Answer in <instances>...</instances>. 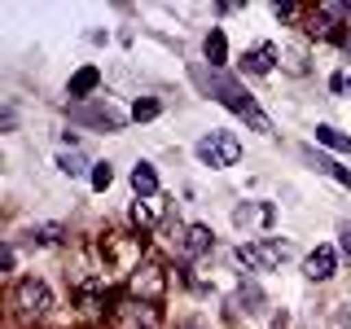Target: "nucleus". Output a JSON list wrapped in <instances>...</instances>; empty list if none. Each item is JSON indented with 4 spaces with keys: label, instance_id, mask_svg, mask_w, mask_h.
Instances as JSON below:
<instances>
[{
    "label": "nucleus",
    "instance_id": "nucleus-1",
    "mask_svg": "<svg viewBox=\"0 0 351 329\" xmlns=\"http://www.w3.org/2000/svg\"><path fill=\"white\" fill-rule=\"evenodd\" d=\"M193 80H197V88H202V93H211L219 106H228L237 119H246V123L255 127V132L272 136V119H268V114H263V110L255 106V97H250L246 88H241V84L233 80V75H224V71H206L202 62H193Z\"/></svg>",
    "mask_w": 351,
    "mask_h": 329
},
{
    "label": "nucleus",
    "instance_id": "nucleus-2",
    "mask_svg": "<svg viewBox=\"0 0 351 329\" xmlns=\"http://www.w3.org/2000/svg\"><path fill=\"white\" fill-rule=\"evenodd\" d=\"M193 154H197V162H202V167L224 171V167H237V158H241V141H237V132L215 127V132H206V136H197Z\"/></svg>",
    "mask_w": 351,
    "mask_h": 329
},
{
    "label": "nucleus",
    "instance_id": "nucleus-3",
    "mask_svg": "<svg viewBox=\"0 0 351 329\" xmlns=\"http://www.w3.org/2000/svg\"><path fill=\"white\" fill-rule=\"evenodd\" d=\"M285 259H290V241H281V237H255L237 246V263L246 272H277Z\"/></svg>",
    "mask_w": 351,
    "mask_h": 329
},
{
    "label": "nucleus",
    "instance_id": "nucleus-4",
    "mask_svg": "<svg viewBox=\"0 0 351 329\" xmlns=\"http://www.w3.org/2000/svg\"><path fill=\"white\" fill-rule=\"evenodd\" d=\"M141 250H145V237H123V233H106L101 241V255L114 272H136L141 268Z\"/></svg>",
    "mask_w": 351,
    "mask_h": 329
},
{
    "label": "nucleus",
    "instance_id": "nucleus-5",
    "mask_svg": "<svg viewBox=\"0 0 351 329\" xmlns=\"http://www.w3.org/2000/svg\"><path fill=\"white\" fill-rule=\"evenodd\" d=\"M14 307L27 316V321H40V316L53 312V290H49L40 277H22V281L14 285Z\"/></svg>",
    "mask_w": 351,
    "mask_h": 329
},
{
    "label": "nucleus",
    "instance_id": "nucleus-6",
    "mask_svg": "<svg viewBox=\"0 0 351 329\" xmlns=\"http://www.w3.org/2000/svg\"><path fill=\"white\" fill-rule=\"evenodd\" d=\"M71 119L84 123V127H101V132H119L128 123V114L110 106V97H93V101H84V106H71Z\"/></svg>",
    "mask_w": 351,
    "mask_h": 329
},
{
    "label": "nucleus",
    "instance_id": "nucleus-7",
    "mask_svg": "<svg viewBox=\"0 0 351 329\" xmlns=\"http://www.w3.org/2000/svg\"><path fill=\"white\" fill-rule=\"evenodd\" d=\"M128 290L136 294L141 303H162V294H167V272H162L158 263H141L128 277Z\"/></svg>",
    "mask_w": 351,
    "mask_h": 329
},
{
    "label": "nucleus",
    "instance_id": "nucleus-8",
    "mask_svg": "<svg viewBox=\"0 0 351 329\" xmlns=\"http://www.w3.org/2000/svg\"><path fill=\"white\" fill-rule=\"evenodd\" d=\"M114 325L119 329H162V312H158V303L132 299L123 307H114Z\"/></svg>",
    "mask_w": 351,
    "mask_h": 329
},
{
    "label": "nucleus",
    "instance_id": "nucleus-9",
    "mask_svg": "<svg viewBox=\"0 0 351 329\" xmlns=\"http://www.w3.org/2000/svg\"><path fill=\"white\" fill-rule=\"evenodd\" d=\"M303 277L312 281V285L334 281V277H338V250H334V246H316L312 255L303 259Z\"/></svg>",
    "mask_w": 351,
    "mask_h": 329
},
{
    "label": "nucleus",
    "instance_id": "nucleus-10",
    "mask_svg": "<svg viewBox=\"0 0 351 329\" xmlns=\"http://www.w3.org/2000/svg\"><path fill=\"white\" fill-rule=\"evenodd\" d=\"M272 219H277V206L272 202H237L233 206V228H241V233H250V228H272Z\"/></svg>",
    "mask_w": 351,
    "mask_h": 329
},
{
    "label": "nucleus",
    "instance_id": "nucleus-11",
    "mask_svg": "<svg viewBox=\"0 0 351 329\" xmlns=\"http://www.w3.org/2000/svg\"><path fill=\"white\" fill-rule=\"evenodd\" d=\"M97 88H101V71H97V66H80V71L66 80V97H71L75 106H84V101H93Z\"/></svg>",
    "mask_w": 351,
    "mask_h": 329
},
{
    "label": "nucleus",
    "instance_id": "nucleus-12",
    "mask_svg": "<svg viewBox=\"0 0 351 329\" xmlns=\"http://www.w3.org/2000/svg\"><path fill=\"white\" fill-rule=\"evenodd\" d=\"M211 246H215V233L206 224H189L184 228V237H180V259H202V255H211Z\"/></svg>",
    "mask_w": 351,
    "mask_h": 329
},
{
    "label": "nucleus",
    "instance_id": "nucleus-13",
    "mask_svg": "<svg viewBox=\"0 0 351 329\" xmlns=\"http://www.w3.org/2000/svg\"><path fill=\"white\" fill-rule=\"evenodd\" d=\"M233 307H237L241 316H263V307H268V294H263V290H259V281L250 277V281H241V285H237Z\"/></svg>",
    "mask_w": 351,
    "mask_h": 329
},
{
    "label": "nucleus",
    "instance_id": "nucleus-14",
    "mask_svg": "<svg viewBox=\"0 0 351 329\" xmlns=\"http://www.w3.org/2000/svg\"><path fill=\"white\" fill-rule=\"evenodd\" d=\"M299 154H303V162H307L312 171H321V175H329V180H338L343 189H351V171H347V167H338L334 158H325V154H316L312 145H303Z\"/></svg>",
    "mask_w": 351,
    "mask_h": 329
},
{
    "label": "nucleus",
    "instance_id": "nucleus-15",
    "mask_svg": "<svg viewBox=\"0 0 351 329\" xmlns=\"http://www.w3.org/2000/svg\"><path fill=\"white\" fill-rule=\"evenodd\" d=\"M277 62H281L277 44H259V49L241 53V71H250V75H268V71H272Z\"/></svg>",
    "mask_w": 351,
    "mask_h": 329
},
{
    "label": "nucleus",
    "instance_id": "nucleus-16",
    "mask_svg": "<svg viewBox=\"0 0 351 329\" xmlns=\"http://www.w3.org/2000/svg\"><path fill=\"white\" fill-rule=\"evenodd\" d=\"M202 58L211 62V71H224V62H228V40H224V31H219V27L206 31V40H202Z\"/></svg>",
    "mask_w": 351,
    "mask_h": 329
},
{
    "label": "nucleus",
    "instance_id": "nucleus-17",
    "mask_svg": "<svg viewBox=\"0 0 351 329\" xmlns=\"http://www.w3.org/2000/svg\"><path fill=\"white\" fill-rule=\"evenodd\" d=\"M132 189H136L141 197L158 193V171H154V162H136V167H132Z\"/></svg>",
    "mask_w": 351,
    "mask_h": 329
},
{
    "label": "nucleus",
    "instance_id": "nucleus-18",
    "mask_svg": "<svg viewBox=\"0 0 351 329\" xmlns=\"http://www.w3.org/2000/svg\"><path fill=\"white\" fill-rule=\"evenodd\" d=\"M62 237H66V228L53 224V219H49V224H31L27 228V241H31V246H58Z\"/></svg>",
    "mask_w": 351,
    "mask_h": 329
},
{
    "label": "nucleus",
    "instance_id": "nucleus-19",
    "mask_svg": "<svg viewBox=\"0 0 351 329\" xmlns=\"http://www.w3.org/2000/svg\"><path fill=\"white\" fill-rule=\"evenodd\" d=\"M316 141L329 145V149H338V154H351V136H347V132H338L334 123H316Z\"/></svg>",
    "mask_w": 351,
    "mask_h": 329
},
{
    "label": "nucleus",
    "instance_id": "nucleus-20",
    "mask_svg": "<svg viewBox=\"0 0 351 329\" xmlns=\"http://www.w3.org/2000/svg\"><path fill=\"white\" fill-rule=\"evenodd\" d=\"M58 167H62V175H71V180H75V175H84L93 162H88L80 149H62V154H58ZM88 175H93V171H88Z\"/></svg>",
    "mask_w": 351,
    "mask_h": 329
},
{
    "label": "nucleus",
    "instance_id": "nucleus-21",
    "mask_svg": "<svg viewBox=\"0 0 351 329\" xmlns=\"http://www.w3.org/2000/svg\"><path fill=\"white\" fill-rule=\"evenodd\" d=\"M158 211H162V206H158V202H149V197H145V202H132V224H136L141 233H145V228H154Z\"/></svg>",
    "mask_w": 351,
    "mask_h": 329
},
{
    "label": "nucleus",
    "instance_id": "nucleus-22",
    "mask_svg": "<svg viewBox=\"0 0 351 329\" xmlns=\"http://www.w3.org/2000/svg\"><path fill=\"white\" fill-rule=\"evenodd\" d=\"M88 180H93L97 193H106L110 184H114V162H93V175H88Z\"/></svg>",
    "mask_w": 351,
    "mask_h": 329
},
{
    "label": "nucleus",
    "instance_id": "nucleus-23",
    "mask_svg": "<svg viewBox=\"0 0 351 329\" xmlns=\"http://www.w3.org/2000/svg\"><path fill=\"white\" fill-rule=\"evenodd\" d=\"M158 101H154V97H136V101H132V119H136V123H149V119H158Z\"/></svg>",
    "mask_w": 351,
    "mask_h": 329
},
{
    "label": "nucleus",
    "instance_id": "nucleus-24",
    "mask_svg": "<svg viewBox=\"0 0 351 329\" xmlns=\"http://www.w3.org/2000/svg\"><path fill=\"white\" fill-rule=\"evenodd\" d=\"M0 268H5V272H14V268H18V250H14V241H5V255H0Z\"/></svg>",
    "mask_w": 351,
    "mask_h": 329
},
{
    "label": "nucleus",
    "instance_id": "nucleus-25",
    "mask_svg": "<svg viewBox=\"0 0 351 329\" xmlns=\"http://www.w3.org/2000/svg\"><path fill=\"white\" fill-rule=\"evenodd\" d=\"M334 325H338V329H351V303H338V312H334Z\"/></svg>",
    "mask_w": 351,
    "mask_h": 329
},
{
    "label": "nucleus",
    "instance_id": "nucleus-26",
    "mask_svg": "<svg viewBox=\"0 0 351 329\" xmlns=\"http://www.w3.org/2000/svg\"><path fill=\"white\" fill-rule=\"evenodd\" d=\"M272 14H277L281 22H294V18H299V9H294V5H272Z\"/></svg>",
    "mask_w": 351,
    "mask_h": 329
},
{
    "label": "nucleus",
    "instance_id": "nucleus-27",
    "mask_svg": "<svg viewBox=\"0 0 351 329\" xmlns=\"http://www.w3.org/2000/svg\"><path fill=\"white\" fill-rule=\"evenodd\" d=\"M272 329H290V321H285V312H281V316H272Z\"/></svg>",
    "mask_w": 351,
    "mask_h": 329
},
{
    "label": "nucleus",
    "instance_id": "nucleus-28",
    "mask_svg": "<svg viewBox=\"0 0 351 329\" xmlns=\"http://www.w3.org/2000/svg\"><path fill=\"white\" fill-rule=\"evenodd\" d=\"M343 246H347V255H351V228H343Z\"/></svg>",
    "mask_w": 351,
    "mask_h": 329
},
{
    "label": "nucleus",
    "instance_id": "nucleus-29",
    "mask_svg": "<svg viewBox=\"0 0 351 329\" xmlns=\"http://www.w3.org/2000/svg\"><path fill=\"white\" fill-rule=\"evenodd\" d=\"M180 329H202V321H184V325H180Z\"/></svg>",
    "mask_w": 351,
    "mask_h": 329
},
{
    "label": "nucleus",
    "instance_id": "nucleus-30",
    "mask_svg": "<svg viewBox=\"0 0 351 329\" xmlns=\"http://www.w3.org/2000/svg\"><path fill=\"white\" fill-rule=\"evenodd\" d=\"M347 58H351V36H347Z\"/></svg>",
    "mask_w": 351,
    "mask_h": 329
}]
</instances>
